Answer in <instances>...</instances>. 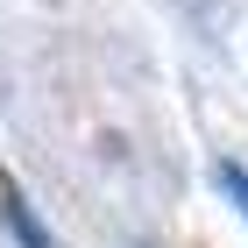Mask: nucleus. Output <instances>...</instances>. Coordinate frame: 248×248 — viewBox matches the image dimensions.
<instances>
[{
    "label": "nucleus",
    "instance_id": "nucleus-2",
    "mask_svg": "<svg viewBox=\"0 0 248 248\" xmlns=\"http://www.w3.org/2000/svg\"><path fill=\"white\" fill-rule=\"evenodd\" d=\"M220 191H227L234 206H241V220H248V170L241 163H220Z\"/></svg>",
    "mask_w": 248,
    "mask_h": 248
},
{
    "label": "nucleus",
    "instance_id": "nucleus-1",
    "mask_svg": "<svg viewBox=\"0 0 248 248\" xmlns=\"http://www.w3.org/2000/svg\"><path fill=\"white\" fill-rule=\"evenodd\" d=\"M0 220H7V234H15L21 248H57V234L43 227V213L21 199V185H15V177H0Z\"/></svg>",
    "mask_w": 248,
    "mask_h": 248
}]
</instances>
